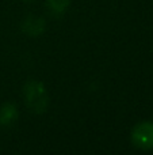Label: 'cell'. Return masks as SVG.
Wrapping results in <instances>:
<instances>
[{
    "instance_id": "1",
    "label": "cell",
    "mask_w": 153,
    "mask_h": 155,
    "mask_svg": "<svg viewBox=\"0 0 153 155\" xmlns=\"http://www.w3.org/2000/svg\"><path fill=\"white\" fill-rule=\"evenodd\" d=\"M24 97L29 107L34 113H43L48 106L46 88L39 82H29L24 86Z\"/></svg>"
},
{
    "instance_id": "2",
    "label": "cell",
    "mask_w": 153,
    "mask_h": 155,
    "mask_svg": "<svg viewBox=\"0 0 153 155\" xmlns=\"http://www.w3.org/2000/svg\"><path fill=\"white\" fill-rule=\"evenodd\" d=\"M132 142L141 150H153V123H138L132 131Z\"/></svg>"
},
{
    "instance_id": "3",
    "label": "cell",
    "mask_w": 153,
    "mask_h": 155,
    "mask_svg": "<svg viewBox=\"0 0 153 155\" xmlns=\"http://www.w3.org/2000/svg\"><path fill=\"white\" fill-rule=\"evenodd\" d=\"M18 117V110L14 105L5 104L0 109V124L5 125V124H11L16 120Z\"/></svg>"
},
{
    "instance_id": "4",
    "label": "cell",
    "mask_w": 153,
    "mask_h": 155,
    "mask_svg": "<svg viewBox=\"0 0 153 155\" xmlns=\"http://www.w3.org/2000/svg\"><path fill=\"white\" fill-rule=\"evenodd\" d=\"M69 4V0H48V5L54 12H62Z\"/></svg>"
}]
</instances>
